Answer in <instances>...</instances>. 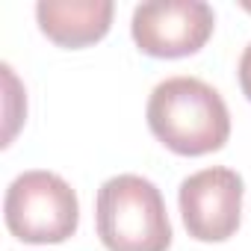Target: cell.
I'll list each match as a JSON object with an SVG mask.
<instances>
[{
	"mask_svg": "<svg viewBox=\"0 0 251 251\" xmlns=\"http://www.w3.org/2000/svg\"><path fill=\"white\" fill-rule=\"evenodd\" d=\"M151 133L180 157H204L230 139V112L225 98L198 77H169L148 98Z\"/></svg>",
	"mask_w": 251,
	"mask_h": 251,
	"instance_id": "1",
	"label": "cell"
},
{
	"mask_svg": "<svg viewBox=\"0 0 251 251\" xmlns=\"http://www.w3.org/2000/svg\"><path fill=\"white\" fill-rule=\"evenodd\" d=\"M95 225L106 251H169L172 245L163 192L142 175H115L98 189Z\"/></svg>",
	"mask_w": 251,
	"mask_h": 251,
	"instance_id": "2",
	"label": "cell"
},
{
	"mask_svg": "<svg viewBox=\"0 0 251 251\" xmlns=\"http://www.w3.org/2000/svg\"><path fill=\"white\" fill-rule=\"evenodd\" d=\"M3 219L12 236L30 245L65 242L80 225L77 192L53 172L33 169L18 175L3 198Z\"/></svg>",
	"mask_w": 251,
	"mask_h": 251,
	"instance_id": "3",
	"label": "cell"
},
{
	"mask_svg": "<svg viewBox=\"0 0 251 251\" xmlns=\"http://www.w3.org/2000/svg\"><path fill=\"white\" fill-rule=\"evenodd\" d=\"M216 15L204 0H151L133 9L130 33L142 53L180 59L198 53L213 36Z\"/></svg>",
	"mask_w": 251,
	"mask_h": 251,
	"instance_id": "4",
	"label": "cell"
},
{
	"mask_svg": "<svg viewBox=\"0 0 251 251\" xmlns=\"http://www.w3.org/2000/svg\"><path fill=\"white\" fill-rule=\"evenodd\" d=\"M242 177L233 169L210 166L180 183L177 204L183 225L198 242H225L242 222Z\"/></svg>",
	"mask_w": 251,
	"mask_h": 251,
	"instance_id": "5",
	"label": "cell"
},
{
	"mask_svg": "<svg viewBox=\"0 0 251 251\" xmlns=\"http://www.w3.org/2000/svg\"><path fill=\"white\" fill-rule=\"evenodd\" d=\"M112 0H42L36 3L39 30L59 48H86L100 42L112 24Z\"/></svg>",
	"mask_w": 251,
	"mask_h": 251,
	"instance_id": "6",
	"label": "cell"
},
{
	"mask_svg": "<svg viewBox=\"0 0 251 251\" xmlns=\"http://www.w3.org/2000/svg\"><path fill=\"white\" fill-rule=\"evenodd\" d=\"M236 74H239L242 95L251 100V42H248V48H245V50H242V56H239V68H236Z\"/></svg>",
	"mask_w": 251,
	"mask_h": 251,
	"instance_id": "7",
	"label": "cell"
},
{
	"mask_svg": "<svg viewBox=\"0 0 251 251\" xmlns=\"http://www.w3.org/2000/svg\"><path fill=\"white\" fill-rule=\"evenodd\" d=\"M242 6H245V9H248V12H251V3H242Z\"/></svg>",
	"mask_w": 251,
	"mask_h": 251,
	"instance_id": "8",
	"label": "cell"
}]
</instances>
